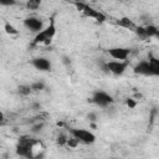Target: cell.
Returning a JSON list of instances; mask_svg holds the SVG:
<instances>
[{
	"instance_id": "11",
	"label": "cell",
	"mask_w": 159,
	"mask_h": 159,
	"mask_svg": "<svg viewBox=\"0 0 159 159\" xmlns=\"http://www.w3.org/2000/svg\"><path fill=\"white\" fill-rule=\"evenodd\" d=\"M117 24L119 25V26H122V27H125V29H129V30H133L134 31V29H135V24L130 20V19H128V17H122V19H119L118 21H117Z\"/></svg>"
},
{
	"instance_id": "23",
	"label": "cell",
	"mask_w": 159,
	"mask_h": 159,
	"mask_svg": "<svg viewBox=\"0 0 159 159\" xmlns=\"http://www.w3.org/2000/svg\"><path fill=\"white\" fill-rule=\"evenodd\" d=\"M87 118H88L91 122H94V120H96V113H93V112L88 113V114H87Z\"/></svg>"
},
{
	"instance_id": "2",
	"label": "cell",
	"mask_w": 159,
	"mask_h": 159,
	"mask_svg": "<svg viewBox=\"0 0 159 159\" xmlns=\"http://www.w3.org/2000/svg\"><path fill=\"white\" fill-rule=\"evenodd\" d=\"M127 67H128V62L127 61H117V60L108 61V62L101 65V68L104 72H108V73L111 72V73L117 75V76L124 73V71L127 70Z\"/></svg>"
},
{
	"instance_id": "6",
	"label": "cell",
	"mask_w": 159,
	"mask_h": 159,
	"mask_svg": "<svg viewBox=\"0 0 159 159\" xmlns=\"http://www.w3.org/2000/svg\"><path fill=\"white\" fill-rule=\"evenodd\" d=\"M24 26L27 30H30L31 32H36L37 34L43 29V22L40 19L35 17V16H29V17H26L24 20Z\"/></svg>"
},
{
	"instance_id": "4",
	"label": "cell",
	"mask_w": 159,
	"mask_h": 159,
	"mask_svg": "<svg viewBox=\"0 0 159 159\" xmlns=\"http://www.w3.org/2000/svg\"><path fill=\"white\" fill-rule=\"evenodd\" d=\"M75 5H76V7L81 11V12H83L86 16H88V17H92V19H94V20H97V21H104L106 20V16L101 12V11H98V10H94L93 7H91V6H88L87 4H83V2H78V1H76L75 2Z\"/></svg>"
},
{
	"instance_id": "8",
	"label": "cell",
	"mask_w": 159,
	"mask_h": 159,
	"mask_svg": "<svg viewBox=\"0 0 159 159\" xmlns=\"http://www.w3.org/2000/svg\"><path fill=\"white\" fill-rule=\"evenodd\" d=\"M31 65L39 70V71H42V72H46V71H50L52 68V63L50 62V60L45 58V57H35L34 60H31Z\"/></svg>"
},
{
	"instance_id": "21",
	"label": "cell",
	"mask_w": 159,
	"mask_h": 159,
	"mask_svg": "<svg viewBox=\"0 0 159 159\" xmlns=\"http://www.w3.org/2000/svg\"><path fill=\"white\" fill-rule=\"evenodd\" d=\"M66 142H67V138L65 137V135H58L57 137V144L58 145H66Z\"/></svg>"
},
{
	"instance_id": "10",
	"label": "cell",
	"mask_w": 159,
	"mask_h": 159,
	"mask_svg": "<svg viewBox=\"0 0 159 159\" xmlns=\"http://www.w3.org/2000/svg\"><path fill=\"white\" fill-rule=\"evenodd\" d=\"M16 153L20 157H25V158H34L32 157V152H31V147H26L22 144H17L16 147Z\"/></svg>"
},
{
	"instance_id": "17",
	"label": "cell",
	"mask_w": 159,
	"mask_h": 159,
	"mask_svg": "<svg viewBox=\"0 0 159 159\" xmlns=\"http://www.w3.org/2000/svg\"><path fill=\"white\" fill-rule=\"evenodd\" d=\"M30 87H31V91H42L45 89V83L41 81H37V82H34Z\"/></svg>"
},
{
	"instance_id": "5",
	"label": "cell",
	"mask_w": 159,
	"mask_h": 159,
	"mask_svg": "<svg viewBox=\"0 0 159 159\" xmlns=\"http://www.w3.org/2000/svg\"><path fill=\"white\" fill-rule=\"evenodd\" d=\"M71 134L78 142L84 143V144H92L96 140V135L92 132L87 130V129H72L71 130Z\"/></svg>"
},
{
	"instance_id": "1",
	"label": "cell",
	"mask_w": 159,
	"mask_h": 159,
	"mask_svg": "<svg viewBox=\"0 0 159 159\" xmlns=\"http://www.w3.org/2000/svg\"><path fill=\"white\" fill-rule=\"evenodd\" d=\"M55 34H56V26H55L53 19H52L50 25L46 29H42L40 32L36 34V36H35V39L32 41V46H37V45H41V43L50 45L52 37L55 36Z\"/></svg>"
},
{
	"instance_id": "25",
	"label": "cell",
	"mask_w": 159,
	"mask_h": 159,
	"mask_svg": "<svg viewBox=\"0 0 159 159\" xmlns=\"http://www.w3.org/2000/svg\"><path fill=\"white\" fill-rule=\"evenodd\" d=\"M4 119H5V117H4V113H2V112H0V124L4 122Z\"/></svg>"
},
{
	"instance_id": "13",
	"label": "cell",
	"mask_w": 159,
	"mask_h": 159,
	"mask_svg": "<svg viewBox=\"0 0 159 159\" xmlns=\"http://www.w3.org/2000/svg\"><path fill=\"white\" fill-rule=\"evenodd\" d=\"M4 30H5V32H6L7 35H17V34H19V30H17L14 25H11L10 22H5Z\"/></svg>"
},
{
	"instance_id": "16",
	"label": "cell",
	"mask_w": 159,
	"mask_h": 159,
	"mask_svg": "<svg viewBox=\"0 0 159 159\" xmlns=\"http://www.w3.org/2000/svg\"><path fill=\"white\" fill-rule=\"evenodd\" d=\"M134 31H135V34H137L142 40L148 39V36H147V34H145V30H144V26H135Z\"/></svg>"
},
{
	"instance_id": "3",
	"label": "cell",
	"mask_w": 159,
	"mask_h": 159,
	"mask_svg": "<svg viewBox=\"0 0 159 159\" xmlns=\"http://www.w3.org/2000/svg\"><path fill=\"white\" fill-rule=\"evenodd\" d=\"M89 102H92V103H94V104H97L99 107L106 108L109 104H112L114 102V99H113V97L111 94H108L104 91H94L92 98L89 99Z\"/></svg>"
},
{
	"instance_id": "22",
	"label": "cell",
	"mask_w": 159,
	"mask_h": 159,
	"mask_svg": "<svg viewBox=\"0 0 159 159\" xmlns=\"http://www.w3.org/2000/svg\"><path fill=\"white\" fill-rule=\"evenodd\" d=\"M125 104H127L129 108H134V107L137 106V102H135L133 98H128V99L125 101Z\"/></svg>"
},
{
	"instance_id": "20",
	"label": "cell",
	"mask_w": 159,
	"mask_h": 159,
	"mask_svg": "<svg viewBox=\"0 0 159 159\" xmlns=\"http://www.w3.org/2000/svg\"><path fill=\"white\" fill-rule=\"evenodd\" d=\"M16 4H17L16 0H0V5L1 6H14Z\"/></svg>"
},
{
	"instance_id": "12",
	"label": "cell",
	"mask_w": 159,
	"mask_h": 159,
	"mask_svg": "<svg viewBox=\"0 0 159 159\" xmlns=\"http://www.w3.org/2000/svg\"><path fill=\"white\" fill-rule=\"evenodd\" d=\"M144 30H145V34H147L148 39H149V37H157L158 34H159L158 27L154 26V25H152V24H148L147 26H144Z\"/></svg>"
},
{
	"instance_id": "18",
	"label": "cell",
	"mask_w": 159,
	"mask_h": 159,
	"mask_svg": "<svg viewBox=\"0 0 159 159\" xmlns=\"http://www.w3.org/2000/svg\"><path fill=\"white\" fill-rule=\"evenodd\" d=\"M43 125H45L43 122H39V123H36V124H34V125L31 127V132L35 133V134H36V133H40V132L42 130Z\"/></svg>"
},
{
	"instance_id": "15",
	"label": "cell",
	"mask_w": 159,
	"mask_h": 159,
	"mask_svg": "<svg viewBox=\"0 0 159 159\" xmlns=\"http://www.w3.org/2000/svg\"><path fill=\"white\" fill-rule=\"evenodd\" d=\"M17 92H19V94H21V96H29L32 91H31V87H30V86H27V84H21V86L17 87Z\"/></svg>"
},
{
	"instance_id": "7",
	"label": "cell",
	"mask_w": 159,
	"mask_h": 159,
	"mask_svg": "<svg viewBox=\"0 0 159 159\" xmlns=\"http://www.w3.org/2000/svg\"><path fill=\"white\" fill-rule=\"evenodd\" d=\"M108 53L112 58L117 61H125L130 55V48L127 47H112L108 50Z\"/></svg>"
},
{
	"instance_id": "9",
	"label": "cell",
	"mask_w": 159,
	"mask_h": 159,
	"mask_svg": "<svg viewBox=\"0 0 159 159\" xmlns=\"http://www.w3.org/2000/svg\"><path fill=\"white\" fill-rule=\"evenodd\" d=\"M134 72L138 73V75H143V76H155L154 75V71L149 63V61H140L135 65L134 67Z\"/></svg>"
},
{
	"instance_id": "14",
	"label": "cell",
	"mask_w": 159,
	"mask_h": 159,
	"mask_svg": "<svg viewBox=\"0 0 159 159\" xmlns=\"http://www.w3.org/2000/svg\"><path fill=\"white\" fill-rule=\"evenodd\" d=\"M41 2H42V0H27L26 1V7L29 10H36V9L40 7Z\"/></svg>"
},
{
	"instance_id": "19",
	"label": "cell",
	"mask_w": 159,
	"mask_h": 159,
	"mask_svg": "<svg viewBox=\"0 0 159 159\" xmlns=\"http://www.w3.org/2000/svg\"><path fill=\"white\" fill-rule=\"evenodd\" d=\"M78 140L75 138V137H72V138H70V139H67V142H66V145H68L70 148H76L77 145H78Z\"/></svg>"
},
{
	"instance_id": "24",
	"label": "cell",
	"mask_w": 159,
	"mask_h": 159,
	"mask_svg": "<svg viewBox=\"0 0 159 159\" xmlns=\"http://www.w3.org/2000/svg\"><path fill=\"white\" fill-rule=\"evenodd\" d=\"M62 61H63V63H65V65H70V63H71V60H70L68 57H66V56H63Z\"/></svg>"
}]
</instances>
